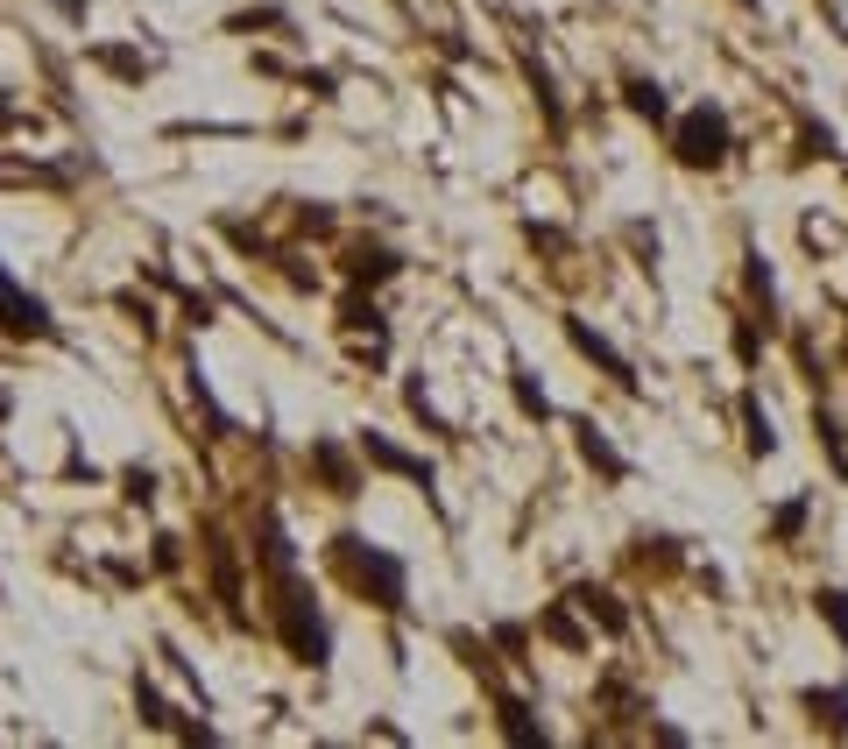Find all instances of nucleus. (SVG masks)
I'll return each instance as SVG.
<instances>
[{
    "label": "nucleus",
    "mask_w": 848,
    "mask_h": 749,
    "mask_svg": "<svg viewBox=\"0 0 848 749\" xmlns=\"http://www.w3.org/2000/svg\"><path fill=\"white\" fill-rule=\"evenodd\" d=\"M333 566H340V580L354 587V594H369L375 608H403V559L375 551L369 537L340 530V537H333Z\"/></svg>",
    "instance_id": "f257e3e1"
},
{
    "label": "nucleus",
    "mask_w": 848,
    "mask_h": 749,
    "mask_svg": "<svg viewBox=\"0 0 848 749\" xmlns=\"http://www.w3.org/2000/svg\"><path fill=\"white\" fill-rule=\"evenodd\" d=\"M276 629H283V644H291V658L297 665H333V629H325V616L312 608V594H304L297 573H276Z\"/></svg>",
    "instance_id": "f03ea898"
},
{
    "label": "nucleus",
    "mask_w": 848,
    "mask_h": 749,
    "mask_svg": "<svg viewBox=\"0 0 848 749\" xmlns=\"http://www.w3.org/2000/svg\"><path fill=\"white\" fill-rule=\"evenodd\" d=\"M672 156L686 170H721L728 163V113L721 107H693L679 128H672Z\"/></svg>",
    "instance_id": "7ed1b4c3"
},
{
    "label": "nucleus",
    "mask_w": 848,
    "mask_h": 749,
    "mask_svg": "<svg viewBox=\"0 0 848 749\" xmlns=\"http://www.w3.org/2000/svg\"><path fill=\"white\" fill-rule=\"evenodd\" d=\"M0 333H14V340H50L57 333L50 304L36 291H22V283L8 276V262H0Z\"/></svg>",
    "instance_id": "20e7f679"
},
{
    "label": "nucleus",
    "mask_w": 848,
    "mask_h": 749,
    "mask_svg": "<svg viewBox=\"0 0 848 749\" xmlns=\"http://www.w3.org/2000/svg\"><path fill=\"white\" fill-rule=\"evenodd\" d=\"M361 459L382 474H403V482H417V488H432V459H417V453H403L396 438H382V432H361Z\"/></svg>",
    "instance_id": "39448f33"
},
{
    "label": "nucleus",
    "mask_w": 848,
    "mask_h": 749,
    "mask_svg": "<svg viewBox=\"0 0 848 749\" xmlns=\"http://www.w3.org/2000/svg\"><path fill=\"white\" fill-rule=\"evenodd\" d=\"M566 340H573V347H581V354H587V361H594V368H602V375H615V382H623V389H636V368H629V361H623V354L608 347L602 333H594L587 318H566Z\"/></svg>",
    "instance_id": "423d86ee"
},
{
    "label": "nucleus",
    "mask_w": 848,
    "mask_h": 749,
    "mask_svg": "<svg viewBox=\"0 0 848 749\" xmlns=\"http://www.w3.org/2000/svg\"><path fill=\"white\" fill-rule=\"evenodd\" d=\"M255 559L269 566V573H297V551H291V530H283V516L269 509L262 524H255Z\"/></svg>",
    "instance_id": "0eeeda50"
},
{
    "label": "nucleus",
    "mask_w": 848,
    "mask_h": 749,
    "mask_svg": "<svg viewBox=\"0 0 848 749\" xmlns=\"http://www.w3.org/2000/svg\"><path fill=\"white\" fill-rule=\"evenodd\" d=\"M312 467L325 474V488H333V495H361V474H354V459H346V453L333 446V438H319V446H312Z\"/></svg>",
    "instance_id": "6e6552de"
},
{
    "label": "nucleus",
    "mask_w": 848,
    "mask_h": 749,
    "mask_svg": "<svg viewBox=\"0 0 848 749\" xmlns=\"http://www.w3.org/2000/svg\"><path fill=\"white\" fill-rule=\"evenodd\" d=\"M573 432H581V459H587L594 474H602V482H629V459L615 453L602 432H594V425H573Z\"/></svg>",
    "instance_id": "1a4fd4ad"
},
{
    "label": "nucleus",
    "mask_w": 848,
    "mask_h": 749,
    "mask_svg": "<svg viewBox=\"0 0 848 749\" xmlns=\"http://www.w3.org/2000/svg\"><path fill=\"white\" fill-rule=\"evenodd\" d=\"M396 247H382V241H369V247H354V255H346V276L354 283H390L396 276Z\"/></svg>",
    "instance_id": "9d476101"
},
{
    "label": "nucleus",
    "mask_w": 848,
    "mask_h": 749,
    "mask_svg": "<svg viewBox=\"0 0 848 749\" xmlns=\"http://www.w3.org/2000/svg\"><path fill=\"white\" fill-rule=\"evenodd\" d=\"M806 715H814L827 736L848 742V694H841V686H814V694H806Z\"/></svg>",
    "instance_id": "9b49d317"
},
{
    "label": "nucleus",
    "mask_w": 848,
    "mask_h": 749,
    "mask_svg": "<svg viewBox=\"0 0 848 749\" xmlns=\"http://www.w3.org/2000/svg\"><path fill=\"white\" fill-rule=\"evenodd\" d=\"M629 113H644L650 128H665V121H672V100H665V85H658V79H629Z\"/></svg>",
    "instance_id": "f8f14e48"
},
{
    "label": "nucleus",
    "mask_w": 848,
    "mask_h": 749,
    "mask_svg": "<svg viewBox=\"0 0 848 749\" xmlns=\"http://www.w3.org/2000/svg\"><path fill=\"white\" fill-rule=\"evenodd\" d=\"M573 601H581L587 616H594V623L608 629V637H623V629H629V616H623V608H615V594H608V587H581V594H573Z\"/></svg>",
    "instance_id": "ddd939ff"
},
{
    "label": "nucleus",
    "mask_w": 848,
    "mask_h": 749,
    "mask_svg": "<svg viewBox=\"0 0 848 749\" xmlns=\"http://www.w3.org/2000/svg\"><path fill=\"white\" fill-rule=\"evenodd\" d=\"M495 707H503V736H509V742H545V721H531V707H524V700H509V694H503Z\"/></svg>",
    "instance_id": "4468645a"
},
{
    "label": "nucleus",
    "mask_w": 848,
    "mask_h": 749,
    "mask_svg": "<svg viewBox=\"0 0 848 749\" xmlns=\"http://www.w3.org/2000/svg\"><path fill=\"white\" fill-rule=\"evenodd\" d=\"M743 425H749V453H778V432H770V411L757 396H743Z\"/></svg>",
    "instance_id": "2eb2a0df"
},
{
    "label": "nucleus",
    "mask_w": 848,
    "mask_h": 749,
    "mask_svg": "<svg viewBox=\"0 0 848 749\" xmlns=\"http://www.w3.org/2000/svg\"><path fill=\"white\" fill-rule=\"evenodd\" d=\"M814 608L827 616V629H835V637L848 644V587H820V594H814Z\"/></svg>",
    "instance_id": "dca6fc26"
},
{
    "label": "nucleus",
    "mask_w": 848,
    "mask_h": 749,
    "mask_svg": "<svg viewBox=\"0 0 848 749\" xmlns=\"http://www.w3.org/2000/svg\"><path fill=\"white\" fill-rule=\"evenodd\" d=\"M806 516H814V503H806V495H799V503H785L778 516H770V537H778V545H793V537L806 530Z\"/></svg>",
    "instance_id": "f3484780"
},
{
    "label": "nucleus",
    "mask_w": 848,
    "mask_h": 749,
    "mask_svg": "<svg viewBox=\"0 0 848 749\" xmlns=\"http://www.w3.org/2000/svg\"><path fill=\"white\" fill-rule=\"evenodd\" d=\"M516 411H524V417H537V425H545V417H552V403H545V389H537V382H531L524 368H516Z\"/></svg>",
    "instance_id": "a211bd4d"
},
{
    "label": "nucleus",
    "mask_w": 848,
    "mask_h": 749,
    "mask_svg": "<svg viewBox=\"0 0 848 749\" xmlns=\"http://www.w3.org/2000/svg\"><path fill=\"white\" fill-rule=\"evenodd\" d=\"M749 297L764 304V325H770V312H778V291H770V269H764V255H749Z\"/></svg>",
    "instance_id": "6ab92c4d"
},
{
    "label": "nucleus",
    "mask_w": 848,
    "mask_h": 749,
    "mask_svg": "<svg viewBox=\"0 0 848 749\" xmlns=\"http://www.w3.org/2000/svg\"><path fill=\"white\" fill-rule=\"evenodd\" d=\"M346 333H361V325H369V333H382V312H375V297H346Z\"/></svg>",
    "instance_id": "aec40b11"
},
{
    "label": "nucleus",
    "mask_w": 848,
    "mask_h": 749,
    "mask_svg": "<svg viewBox=\"0 0 848 749\" xmlns=\"http://www.w3.org/2000/svg\"><path fill=\"white\" fill-rule=\"evenodd\" d=\"M545 637H558L566 650H581V644H587L581 629H573V616H566V608H545Z\"/></svg>",
    "instance_id": "412c9836"
},
{
    "label": "nucleus",
    "mask_w": 848,
    "mask_h": 749,
    "mask_svg": "<svg viewBox=\"0 0 848 749\" xmlns=\"http://www.w3.org/2000/svg\"><path fill=\"white\" fill-rule=\"evenodd\" d=\"M149 495H157V474H149V467H128V503H149Z\"/></svg>",
    "instance_id": "4be33fe9"
},
{
    "label": "nucleus",
    "mask_w": 848,
    "mask_h": 749,
    "mask_svg": "<svg viewBox=\"0 0 848 749\" xmlns=\"http://www.w3.org/2000/svg\"><path fill=\"white\" fill-rule=\"evenodd\" d=\"M495 644H503L509 658H524V629H516V623H503V629H495Z\"/></svg>",
    "instance_id": "5701e85b"
},
{
    "label": "nucleus",
    "mask_w": 848,
    "mask_h": 749,
    "mask_svg": "<svg viewBox=\"0 0 848 749\" xmlns=\"http://www.w3.org/2000/svg\"><path fill=\"white\" fill-rule=\"evenodd\" d=\"M14 121H22V113H14V107H8V100H0V134H8V128H14Z\"/></svg>",
    "instance_id": "b1692460"
},
{
    "label": "nucleus",
    "mask_w": 848,
    "mask_h": 749,
    "mask_svg": "<svg viewBox=\"0 0 848 749\" xmlns=\"http://www.w3.org/2000/svg\"><path fill=\"white\" fill-rule=\"evenodd\" d=\"M743 8H749V0H743Z\"/></svg>",
    "instance_id": "393cba45"
}]
</instances>
